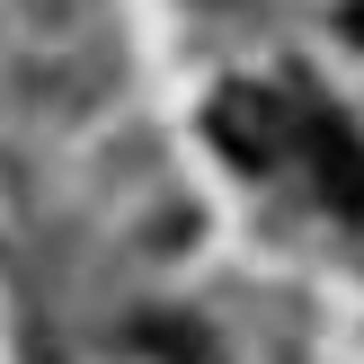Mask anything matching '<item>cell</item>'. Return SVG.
<instances>
[{"mask_svg": "<svg viewBox=\"0 0 364 364\" xmlns=\"http://www.w3.org/2000/svg\"><path fill=\"white\" fill-rule=\"evenodd\" d=\"M347 36H355V45H364V0H347Z\"/></svg>", "mask_w": 364, "mask_h": 364, "instance_id": "cell-3", "label": "cell"}, {"mask_svg": "<svg viewBox=\"0 0 364 364\" xmlns=\"http://www.w3.org/2000/svg\"><path fill=\"white\" fill-rule=\"evenodd\" d=\"M294 142H302V160H311L320 205H329L338 223H364V134L338 107H311V116H294Z\"/></svg>", "mask_w": 364, "mask_h": 364, "instance_id": "cell-2", "label": "cell"}, {"mask_svg": "<svg viewBox=\"0 0 364 364\" xmlns=\"http://www.w3.org/2000/svg\"><path fill=\"white\" fill-rule=\"evenodd\" d=\"M205 134H213V151H223L231 169L267 178L284 151H294V107H284L276 89H258V80H231V89H213Z\"/></svg>", "mask_w": 364, "mask_h": 364, "instance_id": "cell-1", "label": "cell"}]
</instances>
